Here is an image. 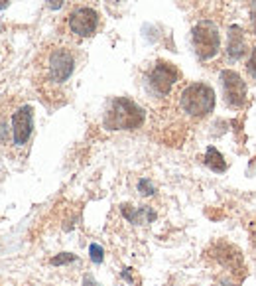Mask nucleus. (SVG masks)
<instances>
[{"mask_svg":"<svg viewBox=\"0 0 256 286\" xmlns=\"http://www.w3.org/2000/svg\"><path fill=\"white\" fill-rule=\"evenodd\" d=\"M34 132V109L30 105L20 107L12 114V136H14V144L24 146L30 140Z\"/></svg>","mask_w":256,"mask_h":286,"instance_id":"obj_8","label":"nucleus"},{"mask_svg":"<svg viewBox=\"0 0 256 286\" xmlns=\"http://www.w3.org/2000/svg\"><path fill=\"white\" fill-rule=\"evenodd\" d=\"M246 38H244V30L240 26H230L229 28V42H227V56L230 61H236L240 57L246 56Z\"/></svg>","mask_w":256,"mask_h":286,"instance_id":"obj_9","label":"nucleus"},{"mask_svg":"<svg viewBox=\"0 0 256 286\" xmlns=\"http://www.w3.org/2000/svg\"><path fill=\"white\" fill-rule=\"evenodd\" d=\"M122 215L128 219V221H132V223H142V217H146L148 221H152V219H156V213L152 211V209H148V207H140V209H128V205H124L122 207Z\"/></svg>","mask_w":256,"mask_h":286,"instance_id":"obj_11","label":"nucleus"},{"mask_svg":"<svg viewBox=\"0 0 256 286\" xmlns=\"http://www.w3.org/2000/svg\"><path fill=\"white\" fill-rule=\"evenodd\" d=\"M179 107L193 118H205L215 109V91L207 83H191L181 91Z\"/></svg>","mask_w":256,"mask_h":286,"instance_id":"obj_3","label":"nucleus"},{"mask_svg":"<svg viewBox=\"0 0 256 286\" xmlns=\"http://www.w3.org/2000/svg\"><path fill=\"white\" fill-rule=\"evenodd\" d=\"M252 32H254V36H256V4L252 6Z\"/></svg>","mask_w":256,"mask_h":286,"instance_id":"obj_18","label":"nucleus"},{"mask_svg":"<svg viewBox=\"0 0 256 286\" xmlns=\"http://www.w3.org/2000/svg\"><path fill=\"white\" fill-rule=\"evenodd\" d=\"M221 83H223L225 101H227L229 107L240 109V107L246 105V97H248L246 83H244V79L236 71H232V69L221 71Z\"/></svg>","mask_w":256,"mask_h":286,"instance_id":"obj_6","label":"nucleus"},{"mask_svg":"<svg viewBox=\"0 0 256 286\" xmlns=\"http://www.w3.org/2000/svg\"><path fill=\"white\" fill-rule=\"evenodd\" d=\"M138 192H140L144 198H148V196H154V194H156V188H154V184H152L150 180L142 178V180L138 182Z\"/></svg>","mask_w":256,"mask_h":286,"instance_id":"obj_14","label":"nucleus"},{"mask_svg":"<svg viewBox=\"0 0 256 286\" xmlns=\"http://www.w3.org/2000/svg\"><path fill=\"white\" fill-rule=\"evenodd\" d=\"M89 255H91V260H93L95 264H101L102 258H104V251H102V247L97 245V243H93V245L89 247Z\"/></svg>","mask_w":256,"mask_h":286,"instance_id":"obj_13","label":"nucleus"},{"mask_svg":"<svg viewBox=\"0 0 256 286\" xmlns=\"http://www.w3.org/2000/svg\"><path fill=\"white\" fill-rule=\"evenodd\" d=\"M73 260H77V255H73V253H59V255L53 257L50 262H51L53 266H61V264H67V262H73Z\"/></svg>","mask_w":256,"mask_h":286,"instance_id":"obj_12","label":"nucleus"},{"mask_svg":"<svg viewBox=\"0 0 256 286\" xmlns=\"http://www.w3.org/2000/svg\"><path fill=\"white\" fill-rule=\"evenodd\" d=\"M8 136H10V130H8V122L6 118L0 114V144H6L8 142Z\"/></svg>","mask_w":256,"mask_h":286,"instance_id":"obj_15","label":"nucleus"},{"mask_svg":"<svg viewBox=\"0 0 256 286\" xmlns=\"http://www.w3.org/2000/svg\"><path fill=\"white\" fill-rule=\"evenodd\" d=\"M144 122V111L130 99L116 97L104 116V126L108 130H132Z\"/></svg>","mask_w":256,"mask_h":286,"instance_id":"obj_1","label":"nucleus"},{"mask_svg":"<svg viewBox=\"0 0 256 286\" xmlns=\"http://www.w3.org/2000/svg\"><path fill=\"white\" fill-rule=\"evenodd\" d=\"M4 6H8V0H0V8H4Z\"/></svg>","mask_w":256,"mask_h":286,"instance_id":"obj_20","label":"nucleus"},{"mask_svg":"<svg viewBox=\"0 0 256 286\" xmlns=\"http://www.w3.org/2000/svg\"><path fill=\"white\" fill-rule=\"evenodd\" d=\"M178 79H179V71L170 61H158L150 71V85L160 95H168L172 87L178 83Z\"/></svg>","mask_w":256,"mask_h":286,"instance_id":"obj_7","label":"nucleus"},{"mask_svg":"<svg viewBox=\"0 0 256 286\" xmlns=\"http://www.w3.org/2000/svg\"><path fill=\"white\" fill-rule=\"evenodd\" d=\"M83 284H85V286H97V284L93 282V278H91V276H85V280H83Z\"/></svg>","mask_w":256,"mask_h":286,"instance_id":"obj_19","label":"nucleus"},{"mask_svg":"<svg viewBox=\"0 0 256 286\" xmlns=\"http://www.w3.org/2000/svg\"><path fill=\"white\" fill-rule=\"evenodd\" d=\"M46 2H48V8H50V10H59V8L63 6L65 0H46Z\"/></svg>","mask_w":256,"mask_h":286,"instance_id":"obj_17","label":"nucleus"},{"mask_svg":"<svg viewBox=\"0 0 256 286\" xmlns=\"http://www.w3.org/2000/svg\"><path fill=\"white\" fill-rule=\"evenodd\" d=\"M205 166H207L209 170L217 172V174H223V172H227V168H229L227 160L223 158V154H221L215 146H209V148H207V152H205Z\"/></svg>","mask_w":256,"mask_h":286,"instance_id":"obj_10","label":"nucleus"},{"mask_svg":"<svg viewBox=\"0 0 256 286\" xmlns=\"http://www.w3.org/2000/svg\"><path fill=\"white\" fill-rule=\"evenodd\" d=\"M75 69V56L69 48L53 46L44 56V77L50 85H63Z\"/></svg>","mask_w":256,"mask_h":286,"instance_id":"obj_2","label":"nucleus"},{"mask_svg":"<svg viewBox=\"0 0 256 286\" xmlns=\"http://www.w3.org/2000/svg\"><path fill=\"white\" fill-rule=\"evenodd\" d=\"M69 30L79 38H91L99 30V14L89 6H77L67 16Z\"/></svg>","mask_w":256,"mask_h":286,"instance_id":"obj_5","label":"nucleus"},{"mask_svg":"<svg viewBox=\"0 0 256 286\" xmlns=\"http://www.w3.org/2000/svg\"><path fill=\"white\" fill-rule=\"evenodd\" d=\"M246 69H248V73L256 79V46L250 50V57H248V61H246Z\"/></svg>","mask_w":256,"mask_h":286,"instance_id":"obj_16","label":"nucleus"},{"mask_svg":"<svg viewBox=\"0 0 256 286\" xmlns=\"http://www.w3.org/2000/svg\"><path fill=\"white\" fill-rule=\"evenodd\" d=\"M191 40H193V50L199 59H211L219 54L221 36H219V28L215 22L201 20L199 24H195V28L191 32Z\"/></svg>","mask_w":256,"mask_h":286,"instance_id":"obj_4","label":"nucleus"}]
</instances>
